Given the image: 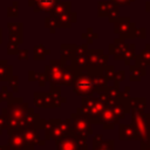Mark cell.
<instances>
[{"instance_id": "83f0119b", "label": "cell", "mask_w": 150, "mask_h": 150, "mask_svg": "<svg viewBox=\"0 0 150 150\" xmlns=\"http://www.w3.org/2000/svg\"><path fill=\"white\" fill-rule=\"evenodd\" d=\"M97 38H98V35L96 33H94V30H93L91 27H89L87 29V32L82 34V39H87V43H89V45L93 43V40L94 39H97Z\"/></svg>"}, {"instance_id": "d590c367", "label": "cell", "mask_w": 150, "mask_h": 150, "mask_svg": "<svg viewBox=\"0 0 150 150\" xmlns=\"http://www.w3.org/2000/svg\"><path fill=\"white\" fill-rule=\"evenodd\" d=\"M124 71L123 70H120V71H117V73H115V76H114V80H115V82L116 83H118L120 81H122V80H124Z\"/></svg>"}, {"instance_id": "7402d4cb", "label": "cell", "mask_w": 150, "mask_h": 150, "mask_svg": "<svg viewBox=\"0 0 150 150\" xmlns=\"http://www.w3.org/2000/svg\"><path fill=\"white\" fill-rule=\"evenodd\" d=\"M111 1H98L97 2V15L100 18H107L111 7H112Z\"/></svg>"}, {"instance_id": "30bf717a", "label": "cell", "mask_w": 150, "mask_h": 150, "mask_svg": "<svg viewBox=\"0 0 150 150\" xmlns=\"http://www.w3.org/2000/svg\"><path fill=\"white\" fill-rule=\"evenodd\" d=\"M8 134H9V138L6 145L7 150H23V149L33 150L34 149V145H27L25 143L22 136L16 130H8Z\"/></svg>"}, {"instance_id": "1f68e13d", "label": "cell", "mask_w": 150, "mask_h": 150, "mask_svg": "<svg viewBox=\"0 0 150 150\" xmlns=\"http://www.w3.org/2000/svg\"><path fill=\"white\" fill-rule=\"evenodd\" d=\"M18 52H19L18 45L9 41L8 45H7V54L8 55H14V54H18Z\"/></svg>"}, {"instance_id": "ba28073f", "label": "cell", "mask_w": 150, "mask_h": 150, "mask_svg": "<svg viewBox=\"0 0 150 150\" xmlns=\"http://www.w3.org/2000/svg\"><path fill=\"white\" fill-rule=\"evenodd\" d=\"M55 93H35L34 95V102L38 107H43V108H50V107H59L61 101L64 100H59V89H55Z\"/></svg>"}, {"instance_id": "ee69618b", "label": "cell", "mask_w": 150, "mask_h": 150, "mask_svg": "<svg viewBox=\"0 0 150 150\" xmlns=\"http://www.w3.org/2000/svg\"><path fill=\"white\" fill-rule=\"evenodd\" d=\"M6 149V145L5 146H2V145H0V150H5Z\"/></svg>"}, {"instance_id": "8992f818", "label": "cell", "mask_w": 150, "mask_h": 150, "mask_svg": "<svg viewBox=\"0 0 150 150\" xmlns=\"http://www.w3.org/2000/svg\"><path fill=\"white\" fill-rule=\"evenodd\" d=\"M86 55L88 61V69L95 71H103V68L107 66L109 56L105 55L102 49H88Z\"/></svg>"}, {"instance_id": "e0dca14e", "label": "cell", "mask_w": 150, "mask_h": 150, "mask_svg": "<svg viewBox=\"0 0 150 150\" xmlns=\"http://www.w3.org/2000/svg\"><path fill=\"white\" fill-rule=\"evenodd\" d=\"M76 73H77V69H76L73 64H71V66H66L60 83H61V84H64V86H71L73 82H74V80H75Z\"/></svg>"}, {"instance_id": "d4e9b609", "label": "cell", "mask_w": 150, "mask_h": 150, "mask_svg": "<svg viewBox=\"0 0 150 150\" xmlns=\"http://www.w3.org/2000/svg\"><path fill=\"white\" fill-rule=\"evenodd\" d=\"M19 15V2L15 0L11 6L7 7V16L8 18H18Z\"/></svg>"}, {"instance_id": "9c48e42d", "label": "cell", "mask_w": 150, "mask_h": 150, "mask_svg": "<svg viewBox=\"0 0 150 150\" xmlns=\"http://www.w3.org/2000/svg\"><path fill=\"white\" fill-rule=\"evenodd\" d=\"M87 145L84 142L79 141L71 134L56 141V150H86Z\"/></svg>"}, {"instance_id": "5bb4252c", "label": "cell", "mask_w": 150, "mask_h": 150, "mask_svg": "<svg viewBox=\"0 0 150 150\" xmlns=\"http://www.w3.org/2000/svg\"><path fill=\"white\" fill-rule=\"evenodd\" d=\"M16 131L22 136L25 143L27 145H34L36 143H40L39 142V134L36 131V129H16Z\"/></svg>"}, {"instance_id": "7bdbcfd3", "label": "cell", "mask_w": 150, "mask_h": 150, "mask_svg": "<svg viewBox=\"0 0 150 150\" xmlns=\"http://www.w3.org/2000/svg\"><path fill=\"white\" fill-rule=\"evenodd\" d=\"M1 41H2V29L0 28V43H1Z\"/></svg>"}, {"instance_id": "b9f144b4", "label": "cell", "mask_w": 150, "mask_h": 150, "mask_svg": "<svg viewBox=\"0 0 150 150\" xmlns=\"http://www.w3.org/2000/svg\"><path fill=\"white\" fill-rule=\"evenodd\" d=\"M145 11H146L148 13H150V0L145 2Z\"/></svg>"}, {"instance_id": "f546056e", "label": "cell", "mask_w": 150, "mask_h": 150, "mask_svg": "<svg viewBox=\"0 0 150 150\" xmlns=\"http://www.w3.org/2000/svg\"><path fill=\"white\" fill-rule=\"evenodd\" d=\"M8 40L11 42H14L16 45H20L22 43L23 41V36H22V33H9L8 34Z\"/></svg>"}, {"instance_id": "60d3db41", "label": "cell", "mask_w": 150, "mask_h": 150, "mask_svg": "<svg viewBox=\"0 0 150 150\" xmlns=\"http://www.w3.org/2000/svg\"><path fill=\"white\" fill-rule=\"evenodd\" d=\"M141 150H150V142L149 143H142L141 144Z\"/></svg>"}, {"instance_id": "f35d334b", "label": "cell", "mask_w": 150, "mask_h": 150, "mask_svg": "<svg viewBox=\"0 0 150 150\" xmlns=\"http://www.w3.org/2000/svg\"><path fill=\"white\" fill-rule=\"evenodd\" d=\"M9 83H11V87L14 88V91H16V90H18V77H16V76H15V77L12 76Z\"/></svg>"}, {"instance_id": "44dd1931", "label": "cell", "mask_w": 150, "mask_h": 150, "mask_svg": "<svg viewBox=\"0 0 150 150\" xmlns=\"http://www.w3.org/2000/svg\"><path fill=\"white\" fill-rule=\"evenodd\" d=\"M12 76V66H9L6 60H0V81L11 80Z\"/></svg>"}, {"instance_id": "484cf974", "label": "cell", "mask_w": 150, "mask_h": 150, "mask_svg": "<svg viewBox=\"0 0 150 150\" xmlns=\"http://www.w3.org/2000/svg\"><path fill=\"white\" fill-rule=\"evenodd\" d=\"M45 27L48 28L50 33H55L56 32V28H57L56 20L54 18H52V16H46L45 18Z\"/></svg>"}, {"instance_id": "4316f807", "label": "cell", "mask_w": 150, "mask_h": 150, "mask_svg": "<svg viewBox=\"0 0 150 150\" xmlns=\"http://www.w3.org/2000/svg\"><path fill=\"white\" fill-rule=\"evenodd\" d=\"M7 28H8L9 33H22L23 26L21 22H8Z\"/></svg>"}, {"instance_id": "603a6c76", "label": "cell", "mask_w": 150, "mask_h": 150, "mask_svg": "<svg viewBox=\"0 0 150 150\" xmlns=\"http://www.w3.org/2000/svg\"><path fill=\"white\" fill-rule=\"evenodd\" d=\"M130 71H131V76H135L136 75V77H134V80L132 81H135V80H139L143 75H145V73H146V70H145V66L144 64H141V63H137L136 62V64H132V66H130ZM130 76V77H131Z\"/></svg>"}, {"instance_id": "7a4b0ae2", "label": "cell", "mask_w": 150, "mask_h": 150, "mask_svg": "<svg viewBox=\"0 0 150 150\" xmlns=\"http://www.w3.org/2000/svg\"><path fill=\"white\" fill-rule=\"evenodd\" d=\"M74 86V91L80 96H90L94 91H96L94 81H93V75L90 73V70L83 69V70H79L76 73L75 80L73 82Z\"/></svg>"}, {"instance_id": "d6a6232c", "label": "cell", "mask_w": 150, "mask_h": 150, "mask_svg": "<svg viewBox=\"0 0 150 150\" xmlns=\"http://www.w3.org/2000/svg\"><path fill=\"white\" fill-rule=\"evenodd\" d=\"M87 50H88L87 43L76 46V48H75V55H84V54H87Z\"/></svg>"}, {"instance_id": "e575fe53", "label": "cell", "mask_w": 150, "mask_h": 150, "mask_svg": "<svg viewBox=\"0 0 150 150\" xmlns=\"http://www.w3.org/2000/svg\"><path fill=\"white\" fill-rule=\"evenodd\" d=\"M114 5H116V6H129V5H131L135 0H110Z\"/></svg>"}, {"instance_id": "2e32d148", "label": "cell", "mask_w": 150, "mask_h": 150, "mask_svg": "<svg viewBox=\"0 0 150 150\" xmlns=\"http://www.w3.org/2000/svg\"><path fill=\"white\" fill-rule=\"evenodd\" d=\"M93 150H114V141L103 139L102 136H96L93 142Z\"/></svg>"}, {"instance_id": "f1b7e54d", "label": "cell", "mask_w": 150, "mask_h": 150, "mask_svg": "<svg viewBox=\"0 0 150 150\" xmlns=\"http://www.w3.org/2000/svg\"><path fill=\"white\" fill-rule=\"evenodd\" d=\"M118 13H120V7L118 6H116V5H112V7H111V9H110V12H109V14H108V20L110 21V22H114L120 15H118Z\"/></svg>"}, {"instance_id": "4dcf8cb0", "label": "cell", "mask_w": 150, "mask_h": 150, "mask_svg": "<svg viewBox=\"0 0 150 150\" xmlns=\"http://www.w3.org/2000/svg\"><path fill=\"white\" fill-rule=\"evenodd\" d=\"M102 74L104 75L105 80H112V79H114V76H115L114 67H112V66H105V67L103 68Z\"/></svg>"}, {"instance_id": "5b68a950", "label": "cell", "mask_w": 150, "mask_h": 150, "mask_svg": "<svg viewBox=\"0 0 150 150\" xmlns=\"http://www.w3.org/2000/svg\"><path fill=\"white\" fill-rule=\"evenodd\" d=\"M114 32L120 35L121 39H134L135 36V23L129 16H118L114 22Z\"/></svg>"}, {"instance_id": "4fadbf2b", "label": "cell", "mask_w": 150, "mask_h": 150, "mask_svg": "<svg viewBox=\"0 0 150 150\" xmlns=\"http://www.w3.org/2000/svg\"><path fill=\"white\" fill-rule=\"evenodd\" d=\"M120 118L114 114L112 109L110 107H105L103 112H102V117H101V122L104 123V128L105 129H112L114 125L116 123H118Z\"/></svg>"}, {"instance_id": "cb8c5ba5", "label": "cell", "mask_w": 150, "mask_h": 150, "mask_svg": "<svg viewBox=\"0 0 150 150\" xmlns=\"http://www.w3.org/2000/svg\"><path fill=\"white\" fill-rule=\"evenodd\" d=\"M49 54V50L43 45H36L34 47V59L35 60H43L46 55Z\"/></svg>"}, {"instance_id": "9a60e30c", "label": "cell", "mask_w": 150, "mask_h": 150, "mask_svg": "<svg viewBox=\"0 0 150 150\" xmlns=\"http://www.w3.org/2000/svg\"><path fill=\"white\" fill-rule=\"evenodd\" d=\"M68 11H71V2L70 1H57L54 5V7L50 9L49 16L56 19L59 15H61Z\"/></svg>"}, {"instance_id": "f6af8a7d", "label": "cell", "mask_w": 150, "mask_h": 150, "mask_svg": "<svg viewBox=\"0 0 150 150\" xmlns=\"http://www.w3.org/2000/svg\"><path fill=\"white\" fill-rule=\"evenodd\" d=\"M149 141H150V129H149Z\"/></svg>"}, {"instance_id": "d6986e66", "label": "cell", "mask_w": 150, "mask_h": 150, "mask_svg": "<svg viewBox=\"0 0 150 150\" xmlns=\"http://www.w3.org/2000/svg\"><path fill=\"white\" fill-rule=\"evenodd\" d=\"M75 48L76 45L74 43H63L60 46V55L61 59L67 61V60H73L75 56Z\"/></svg>"}, {"instance_id": "74e56055", "label": "cell", "mask_w": 150, "mask_h": 150, "mask_svg": "<svg viewBox=\"0 0 150 150\" xmlns=\"http://www.w3.org/2000/svg\"><path fill=\"white\" fill-rule=\"evenodd\" d=\"M18 57H19V60H28V49L19 50L18 52Z\"/></svg>"}, {"instance_id": "52a82bcc", "label": "cell", "mask_w": 150, "mask_h": 150, "mask_svg": "<svg viewBox=\"0 0 150 150\" xmlns=\"http://www.w3.org/2000/svg\"><path fill=\"white\" fill-rule=\"evenodd\" d=\"M66 66L67 64L64 60H53L50 61V64L46 67L45 74L47 76V80H49L53 86L60 84Z\"/></svg>"}, {"instance_id": "836d02e7", "label": "cell", "mask_w": 150, "mask_h": 150, "mask_svg": "<svg viewBox=\"0 0 150 150\" xmlns=\"http://www.w3.org/2000/svg\"><path fill=\"white\" fill-rule=\"evenodd\" d=\"M135 36L136 38H139V39H144L146 36V29L144 27H141V28H137L135 29Z\"/></svg>"}, {"instance_id": "ab89813d", "label": "cell", "mask_w": 150, "mask_h": 150, "mask_svg": "<svg viewBox=\"0 0 150 150\" xmlns=\"http://www.w3.org/2000/svg\"><path fill=\"white\" fill-rule=\"evenodd\" d=\"M5 127H6V118H5L4 115H1V116H0V134H1V131L4 130Z\"/></svg>"}, {"instance_id": "ac0fdd59", "label": "cell", "mask_w": 150, "mask_h": 150, "mask_svg": "<svg viewBox=\"0 0 150 150\" xmlns=\"http://www.w3.org/2000/svg\"><path fill=\"white\" fill-rule=\"evenodd\" d=\"M120 138L121 139H124V141L136 139L137 138V134L135 131L134 125H130V124H121L120 125Z\"/></svg>"}, {"instance_id": "8d00e7d4", "label": "cell", "mask_w": 150, "mask_h": 150, "mask_svg": "<svg viewBox=\"0 0 150 150\" xmlns=\"http://www.w3.org/2000/svg\"><path fill=\"white\" fill-rule=\"evenodd\" d=\"M8 97H11V93H8L7 88L4 87V88H2V91L0 93V102L4 101V100H7Z\"/></svg>"}, {"instance_id": "277c9868", "label": "cell", "mask_w": 150, "mask_h": 150, "mask_svg": "<svg viewBox=\"0 0 150 150\" xmlns=\"http://www.w3.org/2000/svg\"><path fill=\"white\" fill-rule=\"evenodd\" d=\"M104 108H105V104L98 98L83 97V100H82V108L81 109L88 115V117L90 118V122L98 123V121H101L102 112H103Z\"/></svg>"}, {"instance_id": "8fae6325", "label": "cell", "mask_w": 150, "mask_h": 150, "mask_svg": "<svg viewBox=\"0 0 150 150\" xmlns=\"http://www.w3.org/2000/svg\"><path fill=\"white\" fill-rule=\"evenodd\" d=\"M60 0H28V6L33 8L34 12H50L54 5Z\"/></svg>"}, {"instance_id": "7c38bea8", "label": "cell", "mask_w": 150, "mask_h": 150, "mask_svg": "<svg viewBox=\"0 0 150 150\" xmlns=\"http://www.w3.org/2000/svg\"><path fill=\"white\" fill-rule=\"evenodd\" d=\"M56 26L57 28H70L74 22L77 20V14L73 11H68L61 15H59L56 19Z\"/></svg>"}, {"instance_id": "6da1fadb", "label": "cell", "mask_w": 150, "mask_h": 150, "mask_svg": "<svg viewBox=\"0 0 150 150\" xmlns=\"http://www.w3.org/2000/svg\"><path fill=\"white\" fill-rule=\"evenodd\" d=\"M70 124H71L70 134L75 136L79 141L86 143L87 136L93 134L90 127V118L88 117V115L82 109H77V112L71 115Z\"/></svg>"}, {"instance_id": "3957f363", "label": "cell", "mask_w": 150, "mask_h": 150, "mask_svg": "<svg viewBox=\"0 0 150 150\" xmlns=\"http://www.w3.org/2000/svg\"><path fill=\"white\" fill-rule=\"evenodd\" d=\"M45 134H46V139L53 138L55 141L64 137L66 135L70 134V120H49L46 121L45 124Z\"/></svg>"}, {"instance_id": "ffe728a7", "label": "cell", "mask_w": 150, "mask_h": 150, "mask_svg": "<svg viewBox=\"0 0 150 150\" xmlns=\"http://www.w3.org/2000/svg\"><path fill=\"white\" fill-rule=\"evenodd\" d=\"M134 60H135V62L141 63V64H144V66L150 64V43H148L145 46V48L141 52L139 55H137V56L135 55Z\"/></svg>"}]
</instances>
